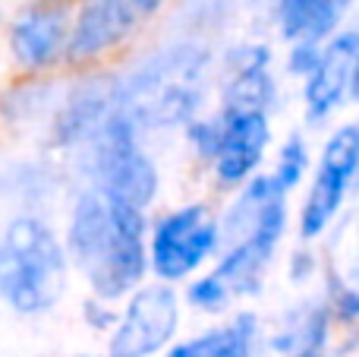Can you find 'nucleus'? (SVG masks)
<instances>
[{
    "instance_id": "obj_16",
    "label": "nucleus",
    "mask_w": 359,
    "mask_h": 357,
    "mask_svg": "<svg viewBox=\"0 0 359 357\" xmlns=\"http://www.w3.org/2000/svg\"><path fill=\"white\" fill-rule=\"evenodd\" d=\"M350 92H353V98L359 101V63H356V73H353V82H350Z\"/></svg>"
},
{
    "instance_id": "obj_12",
    "label": "nucleus",
    "mask_w": 359,
    "mask_h": 357,
    "mask_svg": "<svg viewBox=\"0 0 359 357\" xmlns=\"http://www.w3.org/2000/svg\"><path fill=\"white\" fill-rule=\"evenodd\" d=\"M350 0H280V25L284 35L299 41V48H312L337 25Z\"/></svg>"
},
{
    "instance_id": "obj_3",
    "label": "nucleus",
    "mask_w": 359,
    "mask_h": 357,
    "mask_svg": "<svg viewBox=\"0 0 359 357\" xmlns=\"http://www.w3.org/2000/svg\"><path fill=\"white\" fill-rule=\"evenodd\" d=\"M205 54L196 48H170L151 57L120 86L117 108L133 124H183L202 95Z\"/></svg>"
},
{
    "instance_id": "obj_5",
    "label": "nucleus",
    "mask_w": 359,
    "mask_h": 357,
    "mask_svg": "<svg viewBox=\"0 0 359 357\" xmlns=\"http://www.w3.org/2000/svg\"><path fill=\"white\" fill-rule=\"evenodd\" d=\"M217 225L205 206H186L168 215L151 238V266L161 278H183L215 250Z\"/></svg>"
},
{
    "instance_id": "obj_2",
    "label": "nucleus",
    "mask_w": 359,
    "mask_h": 357,
    "mask_svg": "<svg viewBox=\"0 0 359 357\" xmlns=\"http://www.w3.org/2000/svg\"><path fill=\"white\" fill-rule=\"evenodd\" d=\"M67 288V259L44 221L22 215L0 238V297L16 313H44Z\"/></svg>"
},
{
    "instance_id": "obj_8",
    "label": "nucleus",
    "mask_w": 359,
    "mask_h": 357,
    "mask_svg": "<svg viewBox=\"0 0 359 357\" xmlns=\"http://www.w3.org/2000/svg\"><path fill=\"white\" fill-rule=\"evenodd\" d=\"M268 143V120L265 111L255 108H227L224 124L215 130L211 155H215L221 181L236 183L259 164Z\"/></svg>"
},
{
    "instance_id": "obj_10",
    "label": "nucleus",
    "mask_w": 359,
    "mask_h": 357,
    "mask_svg": "<svg viewBox=\"0 0 359 357\" xmlns=\"http://www.w3.org/2000/svg\"><path fill=\"white\" fill-rule=\"evenodd\" d=\"M133 16L136 13H133L130 0H88L82 6L79 19H76L73 35H69V54L73 57L101 54L104 48L117 44L130 32Z\"/></svg>"
},
{
    "instance_id": "obj_14",
    "label": "nucleus",
    "mask_w": 359,
    "mask_h": 357,
    "mask_svg": "<svg viewBox=\"0 0 359 357\" xmlns=\"http://www.w3.org/2000/svg\"><path fill=\"white\" fill-rule=\"evenodd\" d=\"M303 168H306V152H303V143H299L297 136L290 139V143L284 145V152H280V164H278V174H274V181H278V187L290 190L293 183L303 177Z\"/></svg>"
},
{
    "instance_id": "obj_7",
    "label": "nucleus",
    "mask_w": 359,
    "mask_h": 357,
    "mask_svg": "<svg viewBox=\"0 0 359 357\" xmlns=\"http://www.w3.org/2000/svg\"><path fill=\"white\" fill-rule=\"evenodd\" d=\"M177 329V297L164 285H149L130 301L117 332L111 339V357H149L170 342Z\"/></svg>"
},
{
    "instance_id": "obj_1",
    "label": "nucleus",
    "mask_w": 359,
    "mask_h": 357,
    "mask_svg": "<svg viewBox=\"0 0 359 357\" xmlns=\"http://www.w3.org/2000/svg\"><path fill=\"white\" fill-rule=\"evenodd\" d=\"M69 250L101 297L126 294L145 272L142 212L101 187L88 190L69 221Z\"/></svg>"
},
{
    "instance_id": "obj_15",
    "label": "nucleus",
    "mask_w": 359,
    "mask_h": 357,
    "mask_svg": "<svg viewBox=\"0 0 359 357\" xmlns=\"http://www.w3.org/2000/svg\"><path fill=\"white\" fill-rule=\"evenodd\" d=\"M158 4H161V0H130L133 13H151Z\"/></svg>"
},
{
    "instance_id": "obj_4",
    "label": "nucleus",
    "mask_w": 359,
    "mask_h": 357,
    "mask_svg": "<svg viewBox=\"0 0 359 357\" xmlns=\"http://www.w3.org/2000/svg\"><path fill=\"white\" fill-rule=\"evenodd\" d=\"M92 139V162L95 174L101 177V190L133 202L136 209L149 206L158 193V171L151 158L139 149L136 124L117 108Z\"/></svg>"
},
{
    "instance_id": "obj_6",
    "label": "nucleus",
    "mask_w": 359,
    "mask_h": 357,
    "mask_svg": "<svg viewBox=\"0 0 359 357\" xmlns=\"http://www.w3.org/2000/svg\"><path fill=\"white\" fill-rule=\"evenodd\" d=\"M359 171V124L337 130L325 145L322 164H318L316 183L303 209V238H316L341 209L347 187Z\"/></svg>"
},
{
    "instance_id": "obj_17",
    "label": "nucleus",
    "mask_w": 359,
    "mask_h": 357,
    "mask_svg": "<svg viewBox=\"0 0 359 357\" xmlns=\"http://www.w3.org/2000/svg\"><path fill=\"white\" fill-rule=\"evenodd\" d=\"M299 357H318V354H312V351H306V354H299Z\"/></svg>"
},
{
    "instance_id": "obj_11",
    "label": "nucleus",
    "mask_w": 359,
    "mask_h": 357,
    "mask_svg": "<svg viewBox=\"0 0 359 357\" xmlns=\"http://www.w3.org/2000/svg\"><path fill=\"white\" fill-rule=\"evenodd\" d=\"M13 54L29 67H44L57 57V51L63 48V19L60 13L48 10H32L13 25Z\"/></svg>"
},
{
    "instance_id": "obj_9",
    "label": "nucleus",
    "mask_w": 359,
    "mask_h": 357,
    "mask_svg": "<svg viewBox=\"0 0 359 357\" xmlns=\"http://www.w3.org/2000/svg\"><path fill=\"white\" fill-rule=\"evenodd\" d=\"M356 63H359V35L356 32H347V35L334 38V41L318 54V63L312 67L309 86H306L309 117H325V114L341 101L347 82H353Z\"/></svg>"
},
{
    "instance_id": "obj_13",
    "label": "nucleus",
    "mask_w": 359,
    "mask_h": 357,
    "mask_svg": "<svg viewBox=\"0 0 359 357\" xmlns=\"http://www.w3.org/2000/svg\"><path fill=\"white\" fill-rule=\"evenodd\" d=\"M252 335H255V320L252 316H240L230 326L177 345L168 357H249Z\"/></svg>"
}]
</instances>
